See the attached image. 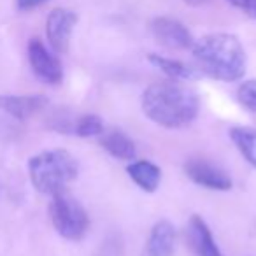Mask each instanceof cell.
Returning a JSON list of instances; mask_svg holds the SVG:
<instances>
[{
	"label": "cell",
	"mask_w": 256,
	"mask_h": 256,
	"mask_svg": "<svg viewBox=\"0 0 256 256\" xmlns=\"http://www.w3.org/2000/svg\"><path fill=\"white\" fill-rule=\"evenodd\" d=\"M140 107L153 123L164 128H182L198 116L200 98L176 81H158L144 90Z\"/></svg>",
	"instance_id": "6da1fadb"
},
{
	"label": "cell",
	"mask_w": 256,
	"mask_h": 256,
	"mask_svg": "<svg viewBox=\"0 0 256 256\" xmlns=\"http://www.w3.org/2000/svg\"><path fill=\"white\" fill-rule=\"evenodd\" d=\"M176 248V228L170 221L162 220L151 228L146 242V256H172Z\"/></svg>",
	"instance_id": "8fae6325"
},
{
	"label": "cell",
	"mask_w": 256,
	"mask_h": 256,
	"mask_svg": "<svg viewBox=\"0 0 256 256\" xmlns=\"http://www.w3.org/2000/svg\"><path fill=\"white\" fill-rule=\"evenodd\" d=\"M28 62L34 74L46 84H60L64 79L62 64L39 39L28 42Z\"/></svg>",
	"instance_id": "8992f818"
},
{
	"label": "cell",
	"mask_w": 256,
	"mask_h": 256,
	"mask_svg": "<svg viewBox=\"0 0 256 256\" xmlns=\"http://www.w3.org/2000/svg\"><path fill=\"white\" fill-rule=\"evenodd\" d=\"M100 146L118 160H128L132 162L137 156V148L134 140L123 134L121 130H110V132L102 134L100 137Z\"/></svg>",
	"instance_id": "4fadbf2b"
},
{
	"label": "cell",
	"mask_w": 256,
	"mask_h": 256,
	"mask_svg": "<svg viewBox=\"0 0 256 256\" xmlns=\"http://www.w3.org/2000/svg\"><path fill=\"white\" fill-rule=\"evenodd\" d=\"M184 2L190 6H204V4H207L209 0H184Z\"/></svg>",
	"instance_id": "ffe728a7"
},
{
	"label": "cell",
	"mask_w": 256,
	"mask_h": 256,
	"mask_svg": "<svg viewBox=\"0 0 256 256\" xmlns=\"http://www.w3.org/2000/svg\"><path fill=\"white\" fill-rule=\"evenodd\" d=\"M237 98L246 109L256 112V79L246 81L237 90Z\"/></svg>",
	"instance_id": "e0dca14e"
},
{
	"label": "cell",
	"mask_w": 256,
	"mask_h": 256,
	"mask_svg": "<svg viewBox=\"0 0 256 256\" xmlns=\"http://www.w3.org/2000/svg\"><path fill=\"white\" fill-rule=\"evenodd\" d=\"M46 2L48 0H16V6H18L20 11H30V9L39 8Z\"/></svg>",
	"instance_id": "d6986e66"
},
{
	"label": "cell",
	"mask_w": 256,
	"mask_h": 256,
	"mask_svg": "<svg viewBox=\"0 0 256 256\" xmlns=\"http://www.w3.org/2000/svg\"><path fill=\"white\" fill-rule=\"evenodd\" d=\"M78 162L65 150H50L36 154L28 162V174L34 188L44 195L64 192L78 178Z\"/></svg>",
	"instance_id": "3957f363"
},
{
	"label": "cell",
	"mask_w": 256,
	"mask_h": 256,
	"mask_svg": "<svg viewBox=\"0 0 256 256\" xmlns=\"http://www.w3.org/2000/svg\"><path fill=\"white\" fill-rule=\"evenodd\" d=\"M184 172L195 184L212 192H228L232 190V179L226 172L218 165L202 158H192L186 162Z\"/></svg>",
	"instance_id": "5b68a950"
},
{
	"label": "cell",
	"mask_w": 256,
	"mask_h": 256,
	"mask_svg": "<svg viewBox=\"0 0 256 256\" xmlns=\"http://www.w3.org/2000/svg\"><path fill=\"white\" fill-rule=\"evenodd\" d=\"M235 9L242 11L246 16L256 20V0H228Z\"/></svg>",
	"instance_id": "ac0fdd59"
},
{
	"label": "cell",
	"mask_w": 256,
	"mask_h": 256,
	"mask_svg": "<svg viewBox=\"0 0 256 256\" xmlns=\"http://www.w3.org/2000/svg\"><path fill=\"white\" fill-rule=\"evenodd\" d=\"M76 23H78V14L70 9L58 8L50 12L46 20V36L56 53H65L68 50Z\"/></svg>",
	"instance_id": "ba28073f"
},
{
	"label": "cell",
	"mask_w": 256,
	"mask_h": 256,
	"mask_svg": "<svg viewBox=\"0 0 256 256\" xmlns=\"http://www.w3.org/2000/svg\"><path fill=\"white\" fill-rule=\"evenodd\" d=\"M72 134L82 139L96 137L104 134V121L96 114H82L72 123Z\"/></svg>",
	"instance_id": "2e32d148"
},
{
	"label": "cell",
	"mask_w": 256,
	"mask_h": 256,
	"mask_svg": "<svg viewBox=\"0 0 256 256\" xmlns=\"http://www.w3.org/2000/svg\"><path fill=\"white\" fill-rule=\"evenodd\" d=\"M153 37L168 50H192L193 39L192 32L179 20L168 16H158L151 22Z\"/></svg>",
	"instance_id": "52a82bcc"
},
{
	"label": "cell",
	"mask_w": 256,
	"mask_h": 256,
	"mask_svg": "<svg viewBox=\"0 0 256 256\" xmlns=\"http://www.w3.org/2000/svg\"><path fill=\"white\" fill-rule=\"evenodd\" d=\"M186 235H188L190 248L195 252V256H223L221 249L218 248L216 240H214L210 228L196 214L190 218Z\"/></svg>",
	"instance_id": "30bf717a"
},
{
	"label": "cell",
	"mask_w": 256,
	"mask_h": 256,
	"mask_svg": "<svg viewBox=\"0 0 256 256\" xmlns=\"http://www.w3.org/2000/svg\"><path fill=\"white\" fill-rule=\"evenodd\" d=\"M148 60H150V64L153 65V67H156L158 70L167 74L168 78H172L174 81H178V79H193L195 78L193 68L188 67V65H184L179 60H172V58L162 56V54H154V53H151L150 56H148Z\"/></svg>",
	"instance_id": "9a60e30c"
},
{
	"label": "cell",
	"mask_w": 256,
	"mask_h": 256,
	"mask_svg": "<svg viewBox=\"0 0 256 256\" xmlns=\"http://www.w3.org/2000/svg\"><path fill=\"white\" fill-rule=\"evenodd\" d=\"M193 58L204 74L218 81L234 82L246 74V51L232 34H209L195 40Z\"/></svg>",
	"instance_id": "7a4b0ae2"
},
{
	"label": "cell",
	"mask_w": 256,
	"mask_h": 256,
	"mask_svg": "<svg viewBox=\"0 0 256 256\" xmlns=\"http://www.w3.org/2000/svg\"><path fill=\"white\" fill-rule=\"evenodd\" d=\"M126 172L134 182L139 186L142 192L153 193L160 186L162 181V170L158 165L148 160H137L126 167Z\"/></svg>",
	"instance_id": "7c38bea8"
},
{
	"label": "cell",
	"mask_w": 256,
	"mask_h": 256,
	"mask_svg": "<svg viewBox=\"0 0 256 256\" xmlns=\"http://www.w3.org/2000/svg\"><path fill=\"white\" fill-rule=\"evenodd\" d=\"M51 196L53 198L50 204V218L54 230L67 240H82L90 228V218L86 209L65 190Z\"/></svg>",
	"instance_id": "277c9868"
},
{
	"label": "cell",
	"mask_w": 256,
	"mask_h": 256,
	"mask_svg": "<svg viewBox=\"0 0 256 256\" xmlns=\"http://www.w3.org/2000/svg\"><path fill=\"white\" fill-rule=\"evenodd\" d=\"M50 100L44 95H0V109L16 120H28L39 114Z\"/></svg>",
	"instance_id": "9c48e42d"
},
{
	"label": "cell",
	"mask_w": 256,
	"mask_h": 256,
	"mask_svg": "<svg viewBox=\"0 0 256 256\" xmlns=\"http://www.w3.org/2000/svg\"><path fill=\"white\" fill-rule=\"evenodd\" d=\"M230 139L244 156V160L256 168V130L246 126H235L230 130Z\"/></svg>",
	"instance_id": "5bb4252c"
}]
</instances>
